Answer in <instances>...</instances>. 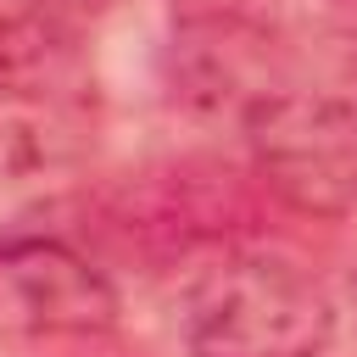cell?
<instances>
[{"label": "cell", "instance_id": "7a4b0ae2", "mask_svg": "<svg viewBox=\"0 0 357 357\" xmlns=\"http://www.w3.org/2000/svg\"><path fill=\"white\" fill-rule=\"evenodd\" d=\"M257 173L273 195L312 218L357 212V106L312 89L262 95L245 117Z\"/></svg>", "mask_w": 357, "mask_h": 357}, {"label": "cell", "instance_id": "8992f818", "mask_svg": "<svg viewBox=\"0 0 357 357\" xmlns=\"http://www.w3.org/2000/svg\"><path fill=\"white\" fill-rule=\"evenodd\" d=\"M351 307H357V273H351Z\"/></svg>", "mask_w": 357, "mask_h": 357}, {"label": "cell", "instance_id": "277c9868", "mask_svg": "<svg viewBox=\"0 0 357 357\" xmlns=\"http://www.w3.org/2000/svg\"><path fill=\"white\" fill-rule=\"evenodd\" d=\"M39 22H45V11L33 0H0V73H11L17 61L33 56Z\"/></svg>", "mask_w": 357, "mask_h": 357}, {"label": "cell", "instance_id": "5b68a950", "mask_svg": "<svg viewBox=\"0 0 357 357\" xmlns=\"http://www.w3.org/2000/svg\"><path fill=\"white\" fill-rule=\"evenodd\" d=\"M45 17H95V11H106V6H117V0H33Z\"/></svg>", "mask_w": 357, "mask_h": 357}, {"label": "cell", "instance_id": "6da1fadb", "mask_svg": "<svg viewBox=\"0 0 357 357\" xmlns=\"http://www.w3.org/2000/svg\"><path fill=\"white\" fill-rule=\"evenodd\" d=\"M329 340V290L284 257H223L184 296L190 357H324Z\"/></svg>", "mask_w": 357, "mask_h": 357}, {"label": "cell", "instance_id": "3957f363", "mask_svg": "<svg viewBox=\"0 0 357 357\" xmlns=\"http://www.w3.org/2000/svg\"><path fill=\"white\" fill-rule=\"evenodd\" d=\"M117 324L112 279L56 234L0 240V329L11 335H100Z\"/></svg>", "mask_w": 357, "mask_h": 357}]
</instances>
